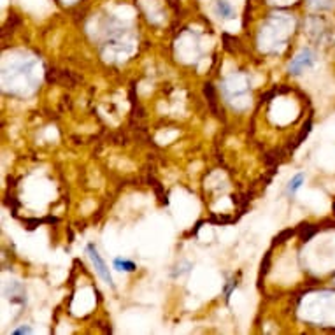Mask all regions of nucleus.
I'll list each match as a JSON object with an SVG mask.
<instances>
[{"label":"nucleus","instance_id":"nucleus-4","mask_svg":"<svg viewBox=\"0 0 335 335\" xmlns=\"http://www.w3.org/2000/svg\"><path fill=\"white\" fill-rule=\"evenodd\" d=\"M214 14L221 19H232L235 16V11H233L232 4L228 0H216L214 2Z\"/></svg>","mask_w":335,"mask_h":335},{"label":"nucleus","instance_id":"nucleus-2","mask_svg":"<svg viewBox=\"0 0 335 335\" xmlns=\"http://www.w3.org/2000/svg\"><path fill=\"white\" fill-rule=\"evenodd\" d=\"M314 60H316V55L311 51L309 47H304V49H300V51L297 53L295 58H293L292 63H290V72L297 76V74H300L302 70L313 67Z\"/></svg>","mask_w":335,"mask_h":335},{"label":"nucleus","instance_id":"nucleus-3","mask_svg":"<svg viewBox=\"0 0 335 335\" xmlns=\"http://www.w3.org/2000/svg\"><path fill=\"white\" fill-rule=\"evenodd\" d=\"M235 86H237L235 76L230 77V79L225 81V84H223V91H225L226 99H228L233 106H235L237 100H246V93H248V83H246L244 79H242V83L239 84V88H235Z\"/></svg>","mask_w":335,"mask_h":335},{"label":"nucleus","instance_id":"nucleus-7","mask_svg":"<svg viewBox=\"0 0 335 335\" xmlns=\"http://www.w3.org/2000/svg\"><path fill=\"white\" fill-rule=\"evenodd\" d=\"M14 335H18V334H32V328L30 327H21V328H16L14 332H12Z\"/></svg>","mask_w":335,"mask_h":335},{"label":"nucleus","instance_id":"nucleus-6","mask_svg":"<svg viewBox=\"0 0 335 335\" xmlns=\"http://www.w3.org/2000/svg\"><path fill=\"white\" fill-rule=\"evenodd\" d=\"M304 174H297V175H293L292 179H290V182H288V193L290 195H295L297 191L300 189V186L304 184Z\"/></svg>","mask_w":335,"mask_h":335},{"label":"nucleus","instance_id":"nucleus-8","mask_svg":"<svg viewBox=\"0 0 335 335\" xmlns=\"http://www.w3.org/2000/svg\"><path fill=\"white\" fill-rule=\"evenodd\" d=\"M325 0H311V4H314V5H320V4H323Z\"/></svg>","mask_w":335,"mask_h":335},{"label":"nucleus","instance_id":"nucleus-1","mask_svg":"<svg viewBox=\"0 0 335 335\" xmlns=\"http://www.w3.org/2000/svg\"><path fill=\"white\" fill-rule=\"evenodd\" d=\"M86 253H88V256H90V260H91V263H93V267H95V270H97V274H99V276L102 277L104 283L109 284L111 288H114L113 276H111V272H109V267L106 265V262L102 260V256L99 255V251H97L95 244H88L86 246Z\"/></svg>","mask_w":335,"mask_h":335},{"label":"nucleus","instance_id":"nucleus-5","mask_svg":"<svg viewBox=\"0 0 335 335\" xmlns=\"http://www.w3.org/2000/svg\"><path fill=\"white\" fill-rule=\"evenodd\" d=\"M113 267L118 270V272H134L135 270V263L130 262V260H123V258H114Z\"/></svg>","mask_w":335,"mask_h":335}]
</instances>
